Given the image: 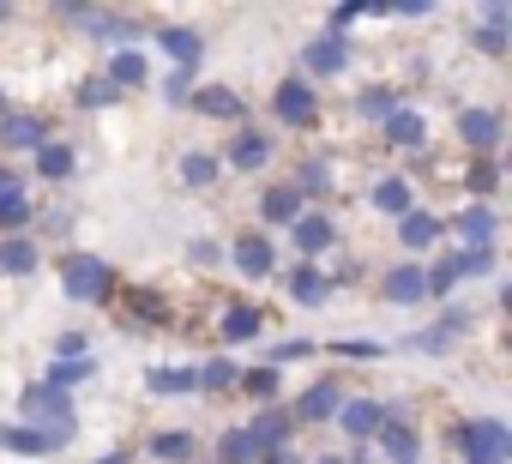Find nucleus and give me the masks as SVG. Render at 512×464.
<instances>
[{
	"label": "nucleus",
	"instance_id": "nucleus-11",
	"mask_svg": "<svg viewBox=\"0 0 512 464\" xmlns=\"http://www.w3.org/2000/svg\"><path fill=\"white\" fill-rule=\"evenodd\" d=\"M338 422H344V434H356V440H368V434H380V422H386V410H380V404H368V398H350V404L338 410Z\"/></svg>",
	"mask_w": 512,
	"mask_h": 464
},
{
	"label": "nucleus",
	"instance_id": "nucleus-24",
	"mask_svg": "<svg viewBox=\"0 0 512 464\" xmlns=\"http://www.w3.org/2000/svg\"><path fill=\"white\" fill-rule=\"evenodd\" d=\"M374 440H380L398 464H410V458H416V428H404V422H392V416L380 422V434H374Z\"/></svg>",
	"mask_w": 512,
	"mask_h": 464
},
{
	"label": "nucleus",
	"instance_id": "nucleus-39",
	"mask_svg": "<svg viewBox=\"0 0 512 464\" xmlns=\"http://www.w3.org/2000/svg\"><path fill=\"white\" fill-rule=\"evenodd\" d=\"M181 181H187V187H211V181H217V157H187V163H181Z\"/></svg>",
	"mask_w": 512,
	"mask_h": 464
},
{
	"label": "nucleus",
	"instance_id": "nucleus-1",
	"mask_svg": "<svg viewBox=\"0 0 512 464\" xmlns=\"http://www.w3.org/2000/svg\"><path fill=\"white\" fill-rule=\"evenodd\" d=\"M19 410H25L31 428L49 434V440H67V428H73V404H67V392H55V386H43V380H31V386L19 392Z\"/></svg>",
	"mask_w": 512,
	"mask_h": 464
},
{
	"label": "nucleus",
	"instance_id": "nucleus-36",
	"mask_svg": "<svg viewBox=\"0 0 512 464\" xmlns=\"http://www.w3.org/2000/svg\"><path fill=\"white\" fill-rule=\"evenodd\" d=\"M235 386H247V392H253V398H266V404H272V398H278V368H272V362H266V368H253V374H241V380H235Z\"/></svg>",
	"mask_w": 512,
	"mask_h": 464
},
{
	"label": "nucleus",
	"instance_id": "nucleus-18",
	"mask_svg": "<svg viewBox=\"0 0 512 464\" xmlns=\"http://www.w3.org/2000/svg\"><path fill=\"white\" fill-rule=\"evenodd\" d=\"M0 139H7L13 151H37L43 145V121L37 115H7V121H0Z\"/></svg>",
	"mask_w": 512,
	"mask_h": 464
},
{
	"label": "nucleus",
	"instance_id": "nucleus-10",
	"mask_svg": "<svg viewBox=\"0 0 512 464\" xmlns=\"http://www.w3.org/2000/svg\"><path fill=\"white\" fill-rule=\"evenodd\" d=\"M229 163H235V169H266V163H272V139H266V133H253V127H247V133H235Z\"/></svg>",
	"mask_w": 512,
	"mask_h": 464
},
{
	"label": "nucleus",
	"instance_id": "nucleus-19",
	"mask_svg": "<svg viewBox=\"0 0 512 464\" xmlns=\"http://www.w3.org/2000/svg\"><path fill=\"white\" fill-rule=\"evenodd\" d=\"M458 236H464V248H488V242H494V211H488V205H470V211L458 217Z\"/></svg>",
	"mask_w": 512,
	"mask_h": 464
},
{
	"label": "nucleus",
	"instance_id": "nucleus-8",
	"mask_svg": "<svg viewBox=\"0 0 512 464\" xmlns=\"http://www.w3.org/2000/svg\"><path fill=\"white\" fill-rule=\"evenodd\" d=\"M302 61H308V73H320V79H332V73H344V61H350V49H344V37H314V43L302 49Z\"/></svg>",
	"mask_w": 512,
	"mask_h": 464
},
{
	"label": "nucleus",
	"instance_id": "nucleus-32",
	"mask_svg": "<svg viewBox=\"0 0 512 464\" xmlns=\"http://www.w3.org/2000/svg\"><path fill=\"white\" fill-rule=\"evenodd\" d=\"M109 85H145V61H139L133 49H121V55L109 61Z\"/></svg>",
	"mask_w": 512,
	"mask_h": 464
},
{
	"label": "nucleus",
	"instance_id": "nucleus-6",
	"mask_svg": "<svg viewBox=\"0 0 512 464\" xmlns=\"http://www.w3.org/2000/svg\"><path fill=\"white\" fill-rule=\"evenodd\" d=\"M235 266H241L247 278H272V272H278V248H272L266 236H235Z\"/></svg>",
	"mask_w": 512,
	"mask_h": 464
},
{
	"label": "nucleus",
	"instance_id": "nucleus-7",
	"mask_svg": "<svg viewBox=\"0 0 512 464\" xmlns=\"http://www.w3.org/2000/svg\"><path fill=\"white\" fill-rule=\"evenodd\" d=\"M338 410H344V392H338L332 380H320V386H308V392H302V404H296V416H290V422H332Z\"/></svg>",
	"mask_w": 512,
	"mask_h": 464
},
{
	"label": "nucleus",
	"instance_id": "nucleus-48",
	"mask_svg": "<svg viewBox=\"0 0 512 464\" xmlns=\"http://www.w3.org/2000/svg\"><path fill=\"white\" fill-rule=\"evenodd\" d=\"M61 356H85V332H67L61 338Z\"/></svg>",
	"mask_w": 512,
	"mask_h": 464
},
{
	"label": "nucleus",
	"instance_id": "nucleus-20",
	"mask_svg": "<svg viewBox=\"0 0 512 464\" xmlns=\"http://www.w3.org/2000/svg\"><path fill=\"white\" fill-rule=\"evenodd\" d=\"M260 217H266V223H296V217H302V193H296V187H272V193L260 199Z\"/></svg>",
	"mask_w": 512,
	"mask_h": 464
},
{
	"label": "nucleus",
	"instance_id": "nucleus-13",
	"mask_svg": "<svg viewBox=\"0 0 512 464\" xmlns=\"http://www.w3.org/2000/svg\"><path fill=\"white\" fill-rule=\"evenodd\" d=\"M434 236H440V217H428V211H416V205L398 217V242H404V248H428Z\"/></svg>",
	"mask_w": 512,
	"mask_h": 464
},
{
	"label": "nucleus",
	"instance_id": "nucleus-21",
	"mask_svg": "<svg viewBox=\"0 0 512 464\" xmlns=\"http://www.w3.org/2000/svg\"><path fill=\"white\" fill-rule=\"evenodd\" d=\"M91 374H97V362H91V356H61V362L49 368V380H43V386L73 392V386H79V380H91Z\"/></svg>",
	"mask_w": 512,
	"mask_h": 464
},
{
	"label": "nucleus",
	"instance_id": "nucleus-45",
	"mask_svg": "<svg viewBox=\"0 0 512 464\" xmlns=\"http://www.w3.org/2000/svg\"><path fill=\"white\" fill-rule=\"evenodd\" d=\"M163 97H169V103H187V97H193V79H187V73H169Z\"/></svg>",
	"mask_w": 512,
	"mask_h": 464
},
{
	"label": "nucleus",
	"instance_id": "nucleus-52",
	"mask_svg": "<svg viewBox=\"0 0 512 464\" xmlns=\"http://www.w3.org/2000/svg\"><path fill=\"white\" fill-rule=\"evenodd\" d=\"M320 464H344V458H320Z\"/></svg>",
	"mask_w": 512,
	"mask_h": 464
},
{
	"label": "nucleus",
	"instance_id": "nucleus-42",
	"mask_svg": "<svg viewBox=\"0 0 512 464\" xmlns=\"http://www.w3.org/2000/svg\"><path fill=\"white\" fill-rule=\"evenodd\" d=\"M494 181H500V163H494V157H476V169H470V187H476V193H494Z\"/></svg>",
	"mask_w": 512,
	"mask_h": 464
},
{
	"label": "nucleus",
	"instance_id": "nucleus-34",
	"mask_svg": "<svg viewBox=\"0 0 512 464\" xmlns=\"http://www.w3.org/2000/svg\"><path fill=\"white\" fill-rule=\"evenodd\" d=\"M356 109H362V121H386V115H392V109H398V97H392V91H380V85H374V91H362V97H356Z\"/></svg>",
	"mask_w": 512,
	"mask_h": 464
},
{
	"label": "nucleus",
	"instance_id": "nucleus-38",
	"mask_svg": "<svg viewBox=\"0 0 512 464\" xmlns=\"http://www.w3.org/2000/svg\"><path fill=\"white\" fill-rule=\"evenodd\" d=\"M151 452H157V458L187 464V458H193V434H157V440H151Z\"/></svg>",
	"mask_w": 512,
	"mask_h": 464
},
{
	"label": "nucleus",
	"instance_id": "nucleus-26",
	"mask_svg": "<svg viewBox=\"0 0 512 464\" xmlns=\"http://www.w3.org/2000/svg\"><path fill=\"white\" fill-rule=\"evenodd\" d=\"M326 296H332V278L314 272V266H302V272H296V302H302V308H320Z\"/></svg>",
	"mask_w": 512,
	"mask_h": 464
},
{
	"label": "nucleus",
	"instance_id": "nucleus-25",
	"mask_svg": "<svg viewBox=\"0 0 512 464\" xmlns=\"http://www.w3.org/2000/svg\"><path fill=\"white\" fill-rule=\"evenodd\" d=\"M332 236H338V229H332L326 217H296V242H302V254H320V248H332Z\"/></svg>",
	"mask_w": 512,
	"mask_h": 464
},
{
	"label": "nucleus",
	"instance_id": "nucleus-17",
	"mask_svg": "<svg viewBox=\"0 0 512 464\" xmlns=\"http://www.w3.org/2000/svg\"><path fill=\"white\" fill-rule=\"evenodd\" d=\"M0 272H7V278H31L37 272V248L25 236H7V242H0Z\"/></svg>",
	"mask_w": 512,
	"mask_h": 464
},
{
	"label": "nucleus",
	"instance_id": "nucleus-47",
	"mask_svg": "<svg viewBox=\"0 0 512 464\" xmlns=\"http://www.w3.org/2000/svg\"><path fill=\"white\" fill-rule=\"evenodd\" d=\"M260 464H302V458L290 446H272V452H260Z\"/></svg>",
	"mask_w": 512,
	"mask_h": 464
},
{
	"label": "nucleus",
	"instance_id": "nucleus-16",
	"mask_svg": "<svg viewBox=\"0 0 512 464\" xmlns=\"http://www.w3.org/2000/svg\"><path fill=\"white\" fill-rule=\"evenodd\" d=\"M260 326H266V314H260V308H247V302H235V308L223 314V338H229V344L260 338Z\"/></svg>",
	"mask_w": 512,
	"mask_h": 464
},
{
	"label": "nucleus",
	"instance_id": "nucleus-44",
	"mask_svg": "<svg viewBox=\"0 0 512 464\" xmlns=\"http://www.w3.org/2000/svg\"><path fill=\"white\" fill-rule=\"evenodd\" d=\"M422 284H428V290H452V284H458V272H452V260H440L434 272H422Z\"/></svg>",
	"mask_w": 512,
	"mask_h": 464
},
{
	"label": "nucleus",
	"instance_id": "nucleus-50",
	"mask_svg": "<svg viewBox=\"0 0 512 464\" xmlns=\"http://www.w3.org/2000/svg\"><path fill=\"white\" fill-rule=\"evenodd\" d=\"M7 19H13V7H0V25H7Z\"/></svg>",
	"mask_w": 512,
	"mask_h": 464
},
{
	"label": "nucleus",
	"instance_id": "nucleus-30",
	"mask_svg": "<svg viewBox=\"0 0 512 464\" xmlns=\"http://www.w3.org/2000/svg\"><path fill=\"white\" fill-rule=\"evenodd\" d=\"M145 380H151V392H163V398H169V392H193V386H199V380H193V368H151Z\"/></svg>",
	"mask_w": 512,
	"mask_h": 464
},
{
	"label": "nucleus",
	"instance_id": "nucleus-2",
	"mask_svg": "<svg viewBox=\"0 0 512 464\" xmlns=\"http://www.w3.org/2000/svg\"><path fill=\"white\" fill-rule=\"evenodd\" d=\"M506 452H512V434H506L494 416L458 428V458H464V464H506Z\"/></svg>",
	"mask_w": 512,
	"mask_h": 464
},
{
	"label": "nucleus",
	"instance_id": "nucleus-14",
	"mask_svg": "<svg viewBox=\"0 0 512 464\" xmlns=\"http://www.w3.org/2000/svg\"><path fill=\"white\" fill-rule=\"evenodd\" d=\"M187 103H193L199 115H217V121H235V115H241V97L223 91V85H205V91H193Z\"/></svg>",
	"mask_w": 512,
	"mask_h": 464
},
{
	"label": "nucleus",
	"instance_id": "nucleus-22",
	"mask_svg": "<svg viewBox=\"0 0 512 464\" xmlns=\"http://www.w3.org/2000/svg\"><path fill=\"white\" fill-rule=\"evenodd\" d=\"M217 464H260V446H253V434H247V428H229V434L217 440Z\"/></svg>",
	"mask_w": 512,
	"mask_h": 464
},
{
	"label": "nucleus",
	"instance_id": "nucleus-46",
	"mask_svg": "<svg viewBox=\"0 0 512 464\" xmlns=\"http://www.w3.org/2000/svg\"><path fill=\"white\" fill-rule=\"evenodd\" d=\"M356 19H362V7H332V37H338L344 25H356Z\"/></svg>",
	"mask_w": 512,
	"mask_h": 464
},
{
	"label": "nucleus",
	"instance_id": "nucleus-33",
	"mask_svg": "<svg viewBox=\"0 0 512 464\" xmlns=\"http://www.w3.org/2000/svg\"><path fill=\"white\" fill-rule=\"evenodd\" d=\"M452 272H458V278H482V272H494V248H464V254H452Z\"/></svg>",
	"mask_w": 512,
	"mask_h": 464
},
{
	"label": "nucleus",
	"instance_id": "nucleus-15",
	"mask_svg": "<svg viewBox=\"0 0 512 464\" xmlns=\"http://www.w3.org/2000/svg\"><path fill=\"white\" fill-rule=\"evenodd\" d=\"M386 139H392V145H404V151H416V145L428 139V127H422V115H416V109H392V115H386Z\"/></svg>",
	"mask_w": 512,
	"mask_h": 464
},
{
	"label": "nucleus",
	"instance_id": "nucleus-51",
	"mask_svg": "<svg viewBox=\"0 0 512 464\" xmlns=\"http://www.w3.org/2000/svg\"><path fill=\"white\" fill-rule=\"evenodd\" d=\"M0 121H7V97H0Z\"/></svg>",
	"mask_w": 512,
	"mask_h": 464
},
{
	"label": "nucleus",
	"instance_id": "nucleus-53",
	"mask_svg": "<svg viewBox=\"0 0 512 464\" xmlns=\"http://www.w3.org/2000/svg\"><path fill=\"white\" fill-rule=\"evenodd\" d=\"M410 464H416V458H410Z\"/></svg>",
	"mask_w": 512,
	"mask_h": 464
},
{
	"label": "nucleus",
	"instance_id": "nucleus-41",
	"mask_svg": "<svg viewBox=\"0 0 512 464\" xmlns=\"http://www.w3.org/2000/svg\"><path fill=\"white\" fill-rule=\"evenodd\" d=\"M326 187H332V169L326 163H308L302 181H296V193H326Z\"/></svg>",
	"mask_w": 512,
	"mask_h": 464
},
{
	"label": "nucleus",
	"instance_id": "nucleus-28",
	"mask_svg": "<svg viewBox=\"0 0 512 464\" xmlns=\"http://www.w3.org/2000/svg\"><path fill=\"white\" fill-rule=\"evenodd\" d=\"M0 446H7V452H55L61 440H49L37 428H0Z\"/></svg>",
	"mask_w": 512,
	"mask_h": 464
},
{
	"label": "nucleus",
	"instance_id": "nucleus-3",
	"mask_svg": "<svg viewBox=\"0 0 512 464\" xmlns=\"http://www.w3.org/2000/svg\"><path fill=\"white\" fill-rule=\"evenodd\" d=\"M61 284H67V296H73V302H109L115 272H109L103 260H91V254H73V260L61 266Z\"/></svg>",
	"mask_w": 512,
	"mask_h": 464
},
{
	"label": "nucleus",
	"instance_id": "nucleus-40",
	"mask_svg": "<svg viewBox=\"0 0 512 464\" xmlns=\"http://www.w3.org/2000/svg\"><path fill=\"white\" fill-rule=\"evenodd\" d=\"M79 103H85V109H103V103H115V85H109V79H85V85H79Z\"/></svg>",
	"mask_w": 512,
	"mask_h": 464
},
{
	"label": "nucleus",
	"instance_id": "nucleus-31",
	"mask_svg": "<svg viewBox=\"0 0 512 464\" xmlns=\"http://www.w3.org/2000/svg\"><path fill=\"white\" fill-rule=\"evenodd\" d=\"M31 223V193H0V229H25Z\"/></svg>",
	"mask_w": 512,
	"mask_h": 464
},
{
	"label": "nucleus",
	"instance_id": "nucleus-37",
	"mask_svg": "<svg viewBox=\"0 0 512 464\" xmlns=\"http://www.w3.org/2000/svg\"><path fill=\"white\" fill-rule=\"evenodd\" d=\"M127 314H133V320H163L169 308H163L157 290H133V296H127Z\"/></svg>",
	"mask_w": 512,
	"mask_h": 464
},
{
	"label": "nucleus",
	"instance_id": "nucleus-43",
	"mask_svg": "<svg viewBox=\"0 0 512 464\" xmlns=\"http://www.w3.org/2000/svg\"><path fill=\"white\" fill-rule=\"evenodd\" d=\"M476 49L482 55H506V25H482L476 31Z\"/></svg>",
	"mask_w": 512,
	"mask_h": 464
},
{
	"label": "nucleus",
	"instance_id": "nucleus-9",
	"mask_svg": "<svg viewBox=\"0 0 512 464\" xmlns=\"http://www.w3.org/2000/svg\"><path fill=\"white\" fill-rule=\"evenodd\" d=\"M247 434H253V446L260 452H272V446H290V410H260V422H247Z\"/></svg>",
	"mask_w": 512,
	"mask_h": 464
},
{
	"label": "nucleus",
	"instance_id": "nucleus-23",
	"mask_svg": "<svg viewBox=\"0 0 512 464\" xmlns=\"http://www.w3.org/2000/svg\"><path fill=\"white\" fill-rule=\"evenodd\" d=\"M37 175H43V181H67V175H73V145H49V139H43V145H37Z\"/></svg>",
	"mask_w": 512,
	"mask_h": 464
},
{
	"label": "nucleus",
	"instance_id": "nucleus-35",
	"mask_svg": "<svg viewBox=\"0 0 512 464\" xmlns=\"http://www.w3.org/2000/svg\"><path fill=\"white\" fill-rule=\"evenodd\" d=\"M193 380H199V386H211V392H223V386H235V380H241V368H235L229 356H217V362H211V368H199Z\"/></svg>",
	"mask_w": 512,
	"mask_h": 464
},
{
	"label": "nucleus",
	"instance_id": "nucleus-49",
	"mask_svg": "<svg viewBox=\"0 0 512 464\" xmlns=\"http://www.w3.org/2000/svg\"><path fill=\"white\" fill-rule=\"evenodd\" d=\"M97 464H127V458H121V452H109V458H97Z\"/></svg>",
	"mask_w": 512,
	"mask_h": 464
},
{
	"label": "nucleus",
	"instance_id": "nucleus-4",
	"mask_svg": "<svg viewBox=\"0 0 512 464\" xmlns=\"http://www.w3.org/2000/svg\"><path fill=\"white\" fill-rule=\"evenodd\" d=\"M272 109H278V121L308 127V121H314V109H320V91H314L308 79H284V85H278V97H272Z\"/></svg>",
	"mask_w": 512,
	"mask_h": 464
},
{
	"label": "nucleus",
	"instance_id": "nucleus-29",
	"mask_svg": "<svg viewBox=\"0 0 512 464\" xmlns=\"http://www.w3.org/2000/svg\"><path fill=\"white\" fill-rule=\"evenodd\" d=\"M374 205H380V211H392V217H404V211H410V181H398V175H392V181H380V187H374Z\"/></svg>",
	"mask_w": 512,
	"mask_h": 464
},
{
	"label": "nucleus",
	"instance_id": "nucleus-27",
	"mask_svg": "<svg viewBox=\"0 0 512 464\" xmlns=\"http://www.w3.org/2000/svg\"><path fill=\"white\" fill-rule=\"evenodd\" d=\"M386 296H392V302H422V296H428V284H422V272H416V266H398V272L386 278Z\"/></svg>",
	"mask_w": 512,
	"mask_h": 464
},
{
	"label": "nucleus",
	"instance_id": "nucleus-5",
	"mask_svg": "<svg viewBox=\"0 0 512 464\" xmlns=\"http://www.w3.org/2000/svg\"><path fill=\"white\" fill-rule=\"evenodd\" d=\"M458 139H464L476 157H488V151L500 145V115H494V109H464V115H458Z\"/></svg>",
	"mask_w": 512,
	"mask_h": 464
},
{
	"label": "nucleus",
	"instance_id": "nucleus-12",
	"mask_svg": "<svg viewBox=\"0 0 512 464\" xmlns=\"http://www.w3.org/2000/svg\"><path fill=\"white\" fill-rule=\"evenodd\" d=\"M157 43H163V55L175 61V73H187V67L205 55V43H199L193 31H175V25H169V31H157Z\"/></svg>",
	"mask_w": 512,
	"mask_h": 464
}]
</instances>
